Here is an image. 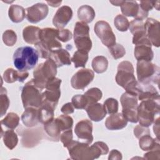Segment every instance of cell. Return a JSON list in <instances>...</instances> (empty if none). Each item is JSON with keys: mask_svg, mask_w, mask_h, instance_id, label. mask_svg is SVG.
I'll return each mask as SVG.
<instances>
[{"mask_svg": "<svg viewBox=\"0 0 160 160\" xmlns=\"http://www.w3.org/2000/svg\"><path fill=\"white\" fill-rule=\"evenodd\" d=\"M160 111L159 98L141 101L138 106V118L139 124L150 126L159 117Z\"/></svg>", "mask_w": 160, "mask_h": 160, "instance_id": "obj_4", "label": "cell"}, {"mask_svg": "<svg viewBox=\"0 0 160 160\" xmlns=\"http://www.w3.org/2000/svg\"><path fill=\"white\" fill-rule=\"evenodd\" d=\"M58 29L46 28L40 29L39 41L34 44L39 56L43 59H49L51 52L56 49L61 48L62 45L58 39Z\"/></svg>", "mask_w": 160, "mask_h": 160, "instance_id": "obj_2", "label": "cell"}, {"mask_svg": "<svg viewBox=\"0 0 160 160\" xmlns=\"http://www.w3.org/2000/svg\"><path fill=\"white\" fill-rule=\"evenodd\" d=\"M56 64L57 67H61L62 66L71 65V61L69 52L64 49H56L53 50L50 58Z\"/></svg>", "mask_w": 160, "mask_h": 160, "instance_id": "obj_23", "label": "cell"}, {"mask_svg": "<svg viewBox=\"0 0 160 160\" xmlns=\"http://www.w3.org/2000/svg\"><path fill=\"white\" fill-rule=\"evenodd\" d=\"M26 18L31 23H37L45 19L48 14V6L42 2L36 3L26 9Z\"/></svg>", "mask_w": 160, "mask_h": 160, "instance_id": "obj_14", "label": "cell"}, {"mask_svg": "<svg viewBox=\"0 0 160 160\" xmlns=\"http://www.w3.org/2000/svg\"><path fill=\"white\" fill-rule=\"evenodd\" d=\"M118 101L114 98H108L104 102V108L107 113L112 114L116 113L118 111Z\"/></svg>", "mask_w": 160, "mask_h": 160, "instance_id": "obj_43", "label": "cell"}, {"mask_svg": "<svg viewBox=\"0 0 160 160\" xmlns=\"http://www.w3.org/2000/svg\"><path fill=\"white\" fill-rule=\"evenodd\" d=\"M61 2H62L61 1H56V2L55 1H47V3L49 4L50 6H51L52 7H58V6H59L61 4Z\"/></svg>", "mask_w": 160, "mask_h": 160, "instance_id": "obj_53", "label": "cell"}, {"mask_svg": "<svg viewBox=\"0 0 160 160\" xmlns=\"http://www.w3.org/2000/svg\"><path fill=\"white\" fill-rule=\"evenodd\" d=\"M128 121L122 112L111 114L106 120L105 126L109 130H119L127 126Z\"/></svg>", "mask_w": 160, "mask_h": 160, "instance_id": "obj_21", "label": "cell"}, {"mask_svg": "<svg viewBox=\"0 0 160 160\" xmlns=\"http://www.w3.org/2000/svg\"><path fill=\"white\" fill-rule=\"evenodd\" d=\"M159 68L151 61H138L136 73L138 82L141 84H159Z\"/></svg>", "mask_w": 160, "mask_h": 160, "instance_id": "obj_5", "label": "cell"}, {"mask_svg": "<svg viewBox=\"0 0 160 160\" xmlns=\"http://www.w3.org/2000/svg\"><path fill=\"white\" fill-rule=\"evenodd\" d=\"M151 46L152 44L149 39L136 44L134 52L136 59L138 61L144 60L151 61L154 57Z\"/></svg>", "mask_w": 160, "mask_h": 160, "instance_id": "obj_18", "label": "cell"}, {"mask_svg": "<svg viewBox=\"0 0 160 160\" xmlns=\"http://www.w3.org/2000/svg\"><path fill=\"white\" fill-rule=\"evenodd\" d=\"M21 120L23 124L27 127L31 128L36 126L39 122L38 108L32 107L26 108L21 116Z\"/></svg>", "mask_w": 160, "mask_h": 160, "instance_id": "obj_25", "label": "cell"}, {"mask_svg": "<svg viewBox=\"0 0 160 160\" xmlns=\"http://www.w3.org/2000/svg\"><path fill=\"white\" fill-rule=\"evenodd\" d=\"M28 76L29 73L28 72H20L12 68H8L4 72L2 78L8 83H12L17 81L23 82Z\"/></svg>", "mask_w": 160, "mask_h": 160, "instance_id": "obj_26", "label": "cell"}, {"mask_svg": "<svg viewBox=\"0 0 160 160\" xmlns=\"http://www.w3.org/2000/svg\"><path fill=\"white\" fill-rule=\"evenodd\" d=\"M8 15L12 22L18 23L24 20L26 14L23 7L18 4H12L9 8Z\"/></svg>", "mask_w": 160, "mask_h": 160, "instance_id": "obj_28", "label": "cell"}, {"mask_svg": "<svg viewBox=\"0 0 160 160\" xmlns=\"http://www.w3.org/2000/svg\"><path fill=\"white\" fill-rule=\"evenodd\" d=\"M154 3V2H153V1H140L139 6L142 10H144L146 12H149V11H151L153 8Z\"/></svg>", "mask_w": 160, "mask_h": 160, "instance_id": "obj_49", "label": "cell"}, {"mask_svg": "<svg viewBox=\"0 0 160 160\" xmlns=\"http://www.w3.org/2000/svg\"><path fill=\"white\" fill-rule=\"evenodd\" d=\"M3 42L8 46H13L17 41L16 33L11 29H8L2 34Z\"/></svg>", "mask_w": 160, "mask_h": 160, "instance_id": "obj_42", "label": "cell"}, {"mask_svg": "<svg viewBox=\"0 0 160 160\" xmlns=\"http://www.w3.org/2000/svg\"><path fill=\"white\" fill-rule=\"evenodd\" d=\"M71 103L74 108L78 109H86L88 106V100L84 94H77L74 96L72 98Z\"/></svg>", "mask_w": 160, "mask_h": 160, "instance_id": "obj_41", "label": "cell"}, {"mask_svg": "<svg viewBox=\"0 0 160 160\" xmlns=\"http://www.w3.org/2000/svg\"><path fill=\"white\" fill-rule=\"evenodd\" d=\"M108 49L111 56L115 59L122 58L126 54V49L124 46L118 43H116Z\"/></svg>", "mask_w": 160, "mask_h": 160, "instance_id": "obj_44", "label": "cell"}, {"mask_svg": "<svg viewBox=\"0 0 160 160\" xmlns=\"http://www.w3.org/2000/svg\"><path fill=\"white\" fill-rule=\"evenodd\" d=\"M61 131H64L72 128L73 125L72 118L66 114L61 115L55 119Z\"/></svg>", "mask_w": 160, "mask_h": 160, "instance_id": "obj_38", "label": "cell"}, {"mask_svg": "<svg viewBox=\"0 0 160 160\" xmlns=\"http://www.w3.org/2000/svg\"><path fill=\"white\" fill-rule=\"evenodd\" d=\"M74 42L78 50L89 52L92 48V41L89 37V28L83 22L78 21L74 29Z\"/></svg>", "mask_w": 160, "mask_h": 160, "instance_id": "obj_9", "label": "cell"}, {"mask_svg": "<svg viewBox=\"0 0 160 160\" xmlns=\"http://www.w3.org/2000/svg\"><path fill=\"white\" fill-rule=\"evenodd\" d=\"M61 111L64 114L68 115V114L74 112V108L71 102H68L62 106Z\"/></svg>", "mask_w": 160, "mask_h": 160, "instance_id": "obj_50", "label": "cell"}, {"mask_svg": "<svg viewBox=\"0 0 160 160\" xmlns=\"http://www.w3.org/2000/svg\"><path fill=\"white\" fill-rule=\"evenodd\" d=\"M159 98V94L152 84L139 82L138 99L140 101Z\"/></svg>", "mask_w": 160, "mask_h": 160, "instance_id": "obj_22", "label": "cell"}, {"mask_svg": "<svg viewBox=\"0 0 160 160\" xmlns=\"http://www.w3.org/2000/svg\"><path fill=\"white\" fill-rule=\"evenodd\" d=\"M129 28L130 32L133 34L132 43L136 45L138 43L148 39L143 21L134 19L130 22Z\"/></svg>", "mask_w": 160, "mask_h": 160, "instance_id": "obj_19", "label": "cell"}, {"mask_svg": "<svg viewBox=\"0 0 160 160\" xmlns=\"http://www.w3.org/2000/svg\"><path fill=\"white\" fill-rule=\"evenodd\" d=\"M72 37L71 32L68 29H58V39L62 42H67L69 41Z\"/></svg>", "mask_w": 160, "mask_h": 160, "instance_id": "obj_47", "label": "cell"}, {"mask_svg": "<svg viewBox=\"0 0 160 160\" xmlns=\"http://www.w3.org/2000/svg\"><path fill=\"white\" fill-rule=\"evenodd\" d=\"M10 104L9 99L7 96V91L5 88L1 86L0 93V110L1 116H2L6 112Z\"/></svg>", "mask_w": 160, "mask_h": 160, "instance_id": "obj_40", "label": "cell"}, {"mask_svg": "<svg viewBox=\"0 0 160 160\" xmlns=\"http://www.w3.org/2000/svg\"><path fill=\"white\" fill-rule=\"evenodd\" d=\"M56 106L52 104L42 101L40 106L38 108V118L39 122L46 124L54 119V110Z\"/></svg>", "mask_w": 160, "mask_h": 160, "instance_id": "obj_20", "label": "cell"}, {"mask_svg": "<svg viewBox=\"0 0 160 160\" xmlns=\"http://www.w3.org/2000/svg\"><path fill=\"white\" fill-rule=\"evenodd\" d=\"M86 111L91 120L98 122L101 121L106 115V111L104 106L101 103H95L88 106Z\"/></svg>", "mask_w": 160, "mask_h": 160, "instance_id": "obj_24", "label": "cell"}, {"mask_svg": "<svg viewBox=\"0 0 160 160\" xmlns=\"http://www.w3.org/2000/svg\"><path fill=\"white\" fill-rule=\"evenodd\" d=\"M61 79L54 78L49 80L46 86V90L42 93V101H47L56 107L61 96L60 86Z\"/></svg>", "mask_w": 160, "mask_h": 160, "instance_id": "obj_12", "label": "cell"}, {"mask_svg": "<svg viewBox=\"0 0 160 160\" xmlns=\"http://www.w3.org/2000/svg\"><path fill=\"white\" fill-rule=\"evenodd\" d=\"M42 89L38 88L33 79L25 84L22 89L21 99L24 109L28 108H38L42 102Z\"/></svg>", "mask_w": 160, "mask_h": 160, "instance_id": "obj_8", "label": "cell"}, {"mask_svg": "<svg viewBox=\"0 0 160 160\" xmlns=\"http://www.w3.org/2000/svg\"><path fill=\"white\" fill-rule=\"evenodd\" d=\"M38 59V51L31 46L18 48L13 54L14 66L20 72H26L34 68Z\"/></svg>", "mask_w": 160, "mask_h": 160, "instance_id": "obj_3", "label": "cell"}, {"mask_svg": "<svg viewBox=\"0 0 160 160\" xmlns=\"http://www.w3.org/2000/svg\"><path fill=\"white\" fill-rule=\"evenodd\" d=\"M88 100V106L96 103L102 98V91L98 88H92L88 89L84 94Z\"/></svg>", "mask_w": 160, "mask_h": 160, "instance_id": "obj_37", "label": "cell"}, {"mask_svg": "<svg viewBox=\"0 0 160 160\" xmlns=\"http://www.w3.org/2000/svg\"><path fill=\"white\" fill-rule=\"evenodd\" d=\"M94 72L90 69H82L77 71L71 78V84L75 89H84L93 80Z\"/></svg>", "mask_w": 160, "mask_h": 160, "instance_id": "obj_13", "label": "cell"}, {"mask_svg": "<svg viewBox=\"0 0 160 160\" xmlns=\"http://www.w3.org/2000/svg\"><path fill=\"white\" fill-rule=\"evenodd\" d=\"M110 2L114 6H121L122 3L123 2V1H110Z\"/></svg>", "mask_w": 160, "mask_h": 160, "instance_id": "obj_54", "label": "cell"}, {"mask_svg": "<svg viewBox=\"0 0 160 160\" xmlns=\"http://www.w3.org/2000/svg\"><path fill=\"white\" fill-rule=\"evenodd\" d=\"M138 96L128 92H124L120 98L122 105V114L128 121L132 123L138 122Z\"/></svg>", "mask_w": 160, "mask_h": 160, "instance_id": "obj_10", "label": "cell"}, {"mask_svg": "<svg viewBox=\"0 0 160 160\" xmlns=\"http://www.w3.org/2000/svg\"><path fill=\"white\" fill-rule=\"evenodd\" d=\"M94 30L102 43L108 48L116 44L115 34L106 21H98L94 25Z\"/></svg>", "mask_w": 160, "mask_h": 160, "instance_id": "obj_11", "label": "cell"}, {"mask_svg": "<svg viewBox=\"0 0 160 160\" xmlns=\"http://www.w3.org/2000/svg\"><path fill=\"white\" fill-rule=\"evenodd\" d=\"M1 137L5 146L10 150L13 149L18 144V138L17 134L12 130H7L1 132Z\"/></svg>", "mask_w": 160, "mask_h": 160, "instance_id": "obj_31", "label": "cell"}, {"mask_svg": "<svg viewBox=\"0 0 160 160\" xmlns=\"http://www.w3.org/2000/svg\"><path fill=\"white\" fill-rule=\"evenodd\" d=\"M153 130L154 133L156 136V138L159 139V118L156 119V120L154 121V126H153Z\"/></svg>", "mask_w": 160, "mask_h": 160, "instance_id": "obj_52", "label": "cell"}, {"mask_svg": "<svg viewBox=\"0 0 160 160\" xmlns=\"http://www.w3.org/2000/svg\"><path fill=\"white\" fill-rule=\"evenodd\" d=\"M121 9L122 13L125 15L124 16L136 18L139 12V4L135 1H123L121 5Z\"/></svg>", "mask_w": 160, "mask_h": 160, "instance_id": "obj_29", "label": "cell"}, {"mask_svg": "<svg viewBox=\"0 0 160 160\" xmlns=\"http://www.w3.org/2000/svg\"><path fill=\"white\" fill-rule=\"evenodd\" d=\"M116 81L126 92L131 91L136 84L138 81L134 75V68L131 62L124 61L119 64L116 75Z\"/></svg>", "mask_w": 160, "mask_h": 160, "instance_id": "obj_7", "label": "cell"}, {"mask_svg": "<svg viewBox=\"0 0 160 160\" xmlns=\"http://www.w3.org/2000/svg\"><path fill=\"white\" fill-rule=\"evenodd\" d=\"M44 129L47 134L51 138L56 139L57 141L59 140L61 130L55 119H53L50 122L45 124L44 126Z\"/></svg>", "mask_w": 160, "mask_h": 160, "instance_id": "obj_32", "label": "cell"}, {"mask_svg": "<svg viewBox=\"0 0 160 160\" xmlns=\"http://www.w3.org/2000/svg\"><path fill=\"white\" fill-rule=\"evenodd\" d=\"M72 17V9L68 6H63L56 11L52 19V23L58 29H62L71 21Z\"/></svg>", "mask_w": 160, "mask_h": 160, "instance_id": "obj_17", "label": "cell"}, {"mask_svg": "<svg viewBox=\"0 0 160 160\" xmlns=\"http://www.w3.org/2000/svg\"><path fill=\"white\" fill-rule=\"evenodd\" d=\"M134 136L139 139L141 137L144 135L150 134V131L148 127H144L141 125H137L134 129Z\"/></svg>", "mask_w": 160, "mask_h": 160, "instance_id": "obj_48", "label": "cell"}, {"mask_svg": "<svg viewBox=\"0 0 160 160\" xmlns=\"http://www.w3.org/2000/svg\"><path fill=\"white\" fill-rule=\"evenodd\" d=\"M71 158L75 160H92L100 156L108 154L109 148L101 141H98L89 146L86 142L72 141L66 147Z\"/></svg>", "mask_w": 160, "mask_h": 160, "instance_id": "obj_1", "label": "cell"}, {"mask_svg": "<svg viewBox=\"0 0 160 160\" xmlns=\"http://www.w3.org/2000/svg\"><path fill=\"white\" fill-rule=\"evenodd\" d=\"M19 122V117L14 112H9L6 116L1 121L2 126H5L8 129H14Z\"/></svg>", "mask_w": 160, "mask_h": 160, "instance_id": "obj_36", "label": "cell"}, {"mask_svg": "<svg viewBox=\"0 0 160 160\" xmlns=\"http://www.w3.org/2000/svg\"><path fill=\"white\" fill-rule=\"evenodd\" d=\"M159 144L158 139H153L150 134L142 136L139 138V144L142 151H149L153 149L157 144Z\"/></svg>", "mask_w": 160, "mask_h": 160, "instance_id": "obj_33", "label": "cell"}, {"mask_svg": "<svg viewBox=\"0 0 160 160\" xmlns=\"http://www.w3.org/2000/svg\"><path fill=\"white\" fill-rule=\"evenodd\" d=\"M144 28L148 39L152 45L158 48L160 46V23L153 18H148Z\"/></svg>", "mask_w": 160, "mask_h": 160, "instance_id": "obj_15", "label": "cell"}, {"mask_svg": "<svg viewBox=\"0 0 160 160\" xmlns=\"http://www.w3.org/2000/svg\"><path fill=\"white\" fill-rule=\"evenodd\" d=\"M72 131L71 129L66 130L60 135V141L63 144L64 147H67L69 143L72 141Z\"/></svg>", "mask_w": 160, "mask_h": 160, "instance_id": "obj_45", "label": "cell"}, {"mask_svg": "<svg viewBox=\"0 0 160 160\" xmlns=\"http://www.w3.org/2000/svg\"><path fill=\"white\" fill-rule=\"evenodd\" d=\"M88 60V53L82 51L78 50L74 54L71 61L74 63L76 68H84Z\"/></svg>", "mask_w": 160, "mask_h": 160, "instance_id": "obj_35", "label": "cell"}, {"mask_svg": "<svg viewBox=\"0 0 160 160\" xmlns=\"http://www.w3.org/2000/svg\"><path fill=\"white\" fill-rule=\"evenodd\" d=\"M160 158V146L159 144H157L153 149L146 153L144 158L146 159H159Z\"/></svg>", "mask_w": 160, "mask_h": 160, "instance_id": "obj_46", "label": "cell"}, {"mask_svg": "<svg viewBox=\"0 0 160 160\" xmlns=\"http://www.w3.org/2000/svg\"><path fill=\"white\" fill-rule=\"evenodd\" d=\"M74 132L77 137L90 144L93 141L92 124L91 121L83 119L78 122L74 128Z\"/></svg>", "mask_w": 160, "mask_h": 160, "instance_id": "obj_16", "label": "cell"}, {"mask_svg": "<svg viewBox=\"0 0 160 160\" xmlns=\"http://www.w3.org/2000/svg\"><path fill=\"white\" fill-rule=\"evenodd\" d=\"M96 16L94 9L88 5H82L78 10V17L81 22L90 23L94 19Z\"/></svg>", "mask_w": 160, "mask_h": 160, "instance_id": "obj_30", "label": "cell"}, {"mask_svg": "<svg viewBox=\"0 0 160 160\" xmlns=\"http://www.w3.org/2000/svg\"><path fill=\"white\" fill-rule=\"evenodd\" d=\"M40 29L38 27L28 26L22 31V37L25 42L31 44H35L39 42V32Z\"/></svg>", "mask_w": 160, "mask_h": 160, "instance_id": "obj_27", "label": "cell"}, {"mask_svg": "<svg viewBox=\"0 0 160 160\" xmlns=\"http://www.w3.org/2000/svg\"><path fill=\"white\" fill-rule=\"evenodd\" d=\"M57 68L56 64L51 58L38 64L33 72L32 79L35 84L41 89H44L47 82L56 77Z\"/></svg>", "mask_w": 160, "mask_h": 160, "instance_id": "obj_6", "label": "cell"}, {"mask_svg": "<svg viewBox=\"0 0 160 160\" xmlns=\"http://www.w3.org/2000/svg\"><path fill=\"white\" fill-rule=\"evenodd\" d=\"M115 27L119 31H126L129 27V22L128 19L122 14H118L116 16L114 20Z\"/></svg>", "mask_w": 160, "mask_h": 160, "instance_id": "obj_39", "label": "cell"}, {"mask_svg": "<svg viewBox=\"0 0 160 160\" xmlns=\"http://www.w3.org/2000/svg\"><path fill=\"white\" fill-rule=\"evenodd\" d=\"M122 154L117 149H112L109 155L108 159H122Z\"/></svg>", "mask_w": 160, "mask_h": 160, "instance_id": "obj_51", "label": "cell"}, {"mask_svg": "<svg viewBox=\"0 0 160 160\" xmlns=\"http://www.w3.org/2000/svg\"><path fill=\"white\" fill-rule=\"evenodd\" d=\"M92 67L96 73H102L108 69V60L103 56H98L92 59Z\"/></svg>", "mask_w": 160, "mask_h": 160, "instance_id": "obj_34", "label": "cell"}]
</instances>
